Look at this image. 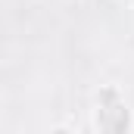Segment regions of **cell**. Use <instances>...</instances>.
Instances as JSON below:
<instances>
[{
    "mask_svg": "<svg viewBox=\"0 0 134 134\" xmlns=\"http://www.w3.org/2000/svg\"><path fill=\"white\" fill-rule=\"evenodd\" d=\"M47 134H78V131H75L72 125H63V122H59V125H50V131H47Z\"/></svg>",
    "mask_w": 134,
    "mask_h": 134,
    "instance_id": "7a4b0ae2",
    "label": "cell"
},
{
    "mask_svg": "<svg viewBox=\"0 0 134 134\" xmlns=\"http://www.w3.org/2000/svg\"><path fill=\"white\" fill-rule=\"evenodd\" d=\"M91 122L97 134H131L134 131V109L125 103L119 84H100L94 91V112Z\"/></svg>",
    "mask_w": 134,
    "mask_h": 134,
    "instance_id": "6da1fadb",
    "label": "cell"
}]
</instances>
